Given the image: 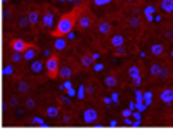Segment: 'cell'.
Returning a JSON list of instances; mask_svg holds the SVG:
<instances>
[{"mask_svg": "<svg viewBox=\"0 0 173 133\" xmlns=\"http://www.w3.org/2000/svg\"><path fill=\"white\" fill-rule=\"evenodd\" d=\"M78 11H80V7H75L73 11H69V12H66V14L59 16V17H57V23H55V28H54V31H52V35L54 36L69 35V33L75 29Z\"/></svg>", "mask_w": 173, "mask_h": 133, "instance_id": "6da1fadb", "label": "cell"}, {"mask_svg": "<svg viewBox=\"0 0 173 133\" xmlns=\"http://www.w3.org/2000/svg\"><path fill=\"white\" fill-rule=\"evenodd\" d=\"M95 14L90 11L87 5H80V11H78V16H76V24L75 28L80 31V33H85V31H88L95 26Z\"/></svg>", "mask_w": 173, "mask_h": 133, "instance_id": "7a4b0ae2", "label": "cell"}, {"mask_svg": "<svg viewBox=\"0 0 173 133\" xmlns=\"http://www.w3.org/2000/svg\"><path fill=\"white\" fill-rule=\"evenodd\" d=\"M80 69H82V68H80V64H78V61H76L75 57H64V59H61V62H59L57 78H61V80H69V78L75 76Z\"/></svg>", "mask_w": 173, "mask_h": 133, "instance_id": "3957f363", "label": "cell"}, {"mask_svg": "<svg viewBox=\"0 0 173 133\" xmlns=\"http://www.w3.org/2000/svg\"><path fill=\"white\" fill-rule=\"evenodd\" d=\"M80 116H82V121L85 125H95V123H99V119L102 118V111H100L99 105H95L94 102H90V104L82 107Z\"/></svg>", "mask_w": 173, "mask_h": 133, "instance_id": "277c9868", "label": "cell"}, {"mask_svg": "<svg viewBox=\"0 0 173 133\" xmlns=\"http://www.w3.org/2000/svg\"><path fill=\"white\" fill-rule=\"evenodd\" d=\"M123 24L125 28L128 29L133 35H140L144 29V19L140 16H125L123 17Z\"/></svg>", "mask_w": 173, "mask_h": 133, "instance_id": "5b68a950", "label": "cell"}, {"mask_svg": "<svg viewBox=\"0 0 173 133\" xmlns=\"http://www.w3.org/2000/svg\"><path fill=\"white\" fill-rule=\"evenodd\" d=\"M85 92H87V97H88L90 100H95L97 97H100V95H102L104 86H102V83H100L95 76H92V78H88V80H87Z\"/></svg>", "mask_w": 173, "mask_h": 133, "instance_id": "8992f818", "label": "cell"}, {"mask_svg": "<svg viewBox=\"0 0 173 133\" xmlns=\"http://www.w3.org/2000/svg\"><path fill=\"white\" fill-rule=\"evenodd\" d=\"M55 19H57V12L52 7H45V11L40 14V24L50 31H54L55 28Z\"/></svg>", "mask_w": 173, "mask_h": 133, "instance_id": "52a82bcc", "label": "cell"}, {"mask_svg": "<svg viewBox=\"0 0 173 133\" xmlns=\"http://www.w3.org/2000/svg\"><path fill=\"white\" fill-rule=\"evenodd\" d=\"M59 62H61V57L57 52H52L45 61V73L48 78H57V69H59Z\"/></svg>", "mask_w": 173, "mask_h": 133, "instance_id": "ba28073f", "label": "cell"}, {"mask_svg": "<svg viewBox=\"0 0 173 133\" xmlns=\"http://www.w3.org/2000/svg\"><path fill=\"white\" fill-rule=\"evenodd\" d=\"M149 54L152 57H158V59L165 57L166 56V43L163 40H159L158 36L151 38L149 40Z\"/></svg>", "mask_w": 173, "mask_h": 133, "instance_id": "9c48e42d", "label": "cell"}, {"mask_svg": "<svg viewBox=\"0 0 173 133\" xmlns=\"http://www.w3.org/2000/svg\"><path fill=\"white\" fill-rule=\"evenodd\" d=\"M100 83H102V86L106 90H116L118 86L121 85V78H119V74L116 71H107V74L104 76V80Z\"/></svg>", "mask_w": 173, "mask_h": 133, "instance_id": "30bf717a", "label": "cell"}, {"mask_svg": "<svg viewBox=\"0 0 173 133\" xmlns=\"http://www.w3.org/2000/svg\"><path fill=\"white\" fill-rule=\"evenodd\" d=\"M95 33L102 38H107L113 33V23L109 19H99L95 23Z\"/></svg>", "mask_w": 173, "mask_h": 133, "instance_id": "8fae6325", "label": "cell"}, {"mask_svg": "<svg viewBox=\"0 0 173 133\" xmlns=\"http://www.w3.org/2000/svg\"><path fill=\"white\" fill-rule=\"evenodd\" d=\"M158 38L165 43H173V24L165 23L158 28Z\"/></svg>", "mask_w": 173, "mask_h": 133, "instance_id": "7c38bea8", "label": "cell"}, {"mask_svg": "<svg viewBox=\"0 0 173 133\" xmlns=\"http://www.w3.org/2000/svg\"><path fill=\"white\" fill-rule=\"evenodd\" d=\"M125 35L123 33H111L109 35V45L113 49H119V47H125Z\"/></svg>", "mask_w": 173, "mask_h": 133, "instance_id": "4fadbf2b", "label": "cell"}, {"mask_svg": "<svg viewBox=\"0 0 173 133\" xmlns=\"http://www.w3.org/2000/svg\"><path fill=\"white\" fill-rule=\"evenodd\" d=\"M159 100L163 104H171L173 102V86H163L159 92Z\"/></svg>", "mask_w": 173, "mask_h": 133, "instance_id": "5bb4252c", "label": "cell"}, {"mask_svg": "<svg viewBox=\"0 0 173 133\" xmlns=\"http://www.w3.org/2000/svg\"><path fill=\"white\" fill-rule=\"evenodd\" d=\"M78 64H80V68H83V69H88L90 66L94 64V57L90 56L88 52H82L78 56Z\"/></svg>", "mask_w": 173, "mask_h": 133, "instance_id": "9a60e30c", "label": "cell"}, {"mask_svg": "<svg viewBox=\"0 0 173 133\" xmlns=\"http://www.w3.org/2000/svg\"><path fill=\"white\" fill-rule=\"evenodd\" d=\"M28 45H29V43H26L23 38H14L12 42H11V49H12V52H19V54H23V52L26 50Z\"/></svg>", "mask_w": 173, "mask_h": 133, "instance_id": "2e32d148", "label": "cell"}, {"mask_svg": "<svg viewBox=\"0 0 173 133\" xmlns=\"http://www.w3.org/2000/svg\"><path fill=\"white\" fill-rule=\"evenodd\" d=\"M28 23H29V26H38L40 24V11L38 9H33V11H29L28 12ZM42 26V24H40Z\"/></svg>", "mask_w": 173, "mask_h": 133, "instance_id": "e0dca14e", "label": "cell"}, {"mask_svg": "<svg viewBox=\"0 0 173 133\" xmlns=\"http://www.w3.org/2000/svg\"><path fill=\"white\" fill-rule=\"evenodd\" d=\"M36 54H38V47L36 45H28L26 50L23 52V59L24 61H33L35 57H36Z\"/></svg>", "mask_w": 173, "mask_h": 133, "instance_id": "ac0fdd59", "label": "cell"}, {"mask_svg": "<svg viewBox=\"0 0 173 133\" xmlns=\"http://www.w3.org/2000/svg\"><path fill=\"white\" fill-rule=\"evenodd\" d=\"M159 11L163 14H173V0H159Z\"/></svg>", "mask_w": 173, "mask_h": 133, "instance_id": "d6986e66", "label": "cell"}, {"mask_svg": "<svg viewBox=\"0 0 173 133\" xmlns=\"http://www.w3.org/2000/svg\"><path fill=\"white\" fill-rule=\"evenodd\" d=\"M59 118H61V123H62V125H66V126L76 123V116L73 114V112H61V114H59Z\"/></svg>", "mask_w": 173, "mask_h": 133, "instance_id": "ffe728a7", "label": "cell"}, {"mask_svg": "<svg viewBox=\"0 0 173 133\" xmlns=\"http://www.w3.org/2000/svg\"><path fill=\"white\" fill-rule=\"evenodd\" d=\"M159 66H161V61H154V62H151L149 64V76L156 81L158 80V73H159Z\"/></svg>", "mask_w": 173, "mask_h": 133, "instance_id": "44dd1931", "label": "cell"}, {"mask_svg": "<svg viewBox=\"0 0 173 133\" xmlns=\"http://www.w3.org/2000/svg\"><path fill=\"white\" fill-rule=\"evenodd\" d=\"M68 49V42L64 36H55V42H54V50L55 52H61V50Z\"/></svg>", "mask_w": 173, "mask_h": 133, "instance_id": "7402d4cb", "label": "cell"}, {"mask_svg": "<svg viewBox=\"0 0 173 133\" xmlns=\"http://www.w3.org/2000/svg\"><path fill=\"white\" fill-rule=\"evenodd\" d=\"M59 114H61V109H59L57 105H48L47 109H45V116H47L48 119H57Z\"/></svg>", "mask_w": 173, "mask_h": 133, "instance_id": "603a6c76", "label": "cell"}, {"mask_svg": "<svg viewBox=\"0 0 173 133\" xmlns=\"http://www.w3.org/2000/svg\"><path fill=\"white\" fill-rule=\"evenodd\" d=\"M17 90H19L21 93H28V92L31 90V83L26 81V80H21L19 83H17Z\"/></svg>", "mask_w": 173, "mask_h": 133, "instance_id": "cb8c5ba5", "label": "cell"}, {"mask_svg": "<svg viewBox=\"0 0 173 133\" xmlns=\"http://www.w3.org/2000/svg\"><path fill=\"white\" fill-rule=\"evenodd\" d=\"M24 107H26V109H36V100H35V98H26V100H24Z\"/></svg>", "mask_w": 173, "mask_h": 133, "instance_id": "d4e9b609", "label": "cell"}, {"mask_svg": "<svg viewBox=\"0 0 173 133\" xmlns=\"http://www.w3.org/2000/svg\"><path fill=\"white\" fill-rule=\"evenodd\" d=\"M123 4H126V5H130V7H137V5H140L144 0H121Z\"/></svg>", "mask_w": 173, "mask_h": 133, "instance_id": "484cf974", "label": "cell"}, {"mask_svg": "<svg viewBox=\"0 0 173 133\" xmlns=\"http://www.w3.org/2000/svg\"><path fill=\"white\" fill-rule=\"evenodd\" d=\"M42 66H43V64H42V61H38V59H36V61L31 64V69H33V73H40V71H42Z\"/></svg>", "mask_w": 173, "mask_h": 133, "instance_id": "4316f807", "label": "cell"}, {"mask_svg": "<svg viewBox=\"0 0 173 133\" xmlns=\"http://www.w3.org/2000/svg\"><path fill=\"white\" fill-rule=\"evenodd\" d=\"M113 0H94V4L95 5H107V4H111Z\"/></svg>", "mask_w": 173, "mask_h": 133, "instance_id": "83f0119b", "label": "cell"}]
</instances>
